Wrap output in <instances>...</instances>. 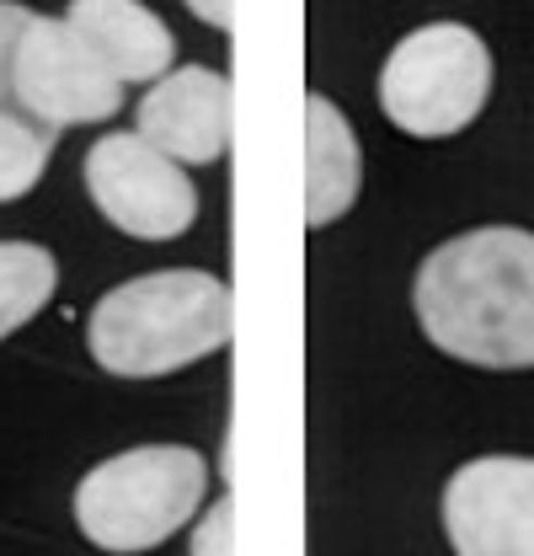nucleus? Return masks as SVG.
<instances>
[{
  "mask_svg": "<svg viewBox=\"0 0 534 556\" xmlns=\"http://www.w3.org/2000/svg\"><path fill=\"white\" fill-rule=\"evenodd\" d=\"M86 193L97 214L134 241H177L199 219V188L188 166L155 150L139 129L102 135L86 150Z\"/></svg>",
  "mask_w": 534,
  "mask_h": 556,
  "instance_id": "423d86ee",
  "label": "nucleus"
},
{
  "mask_svg": "<svg viewBox=\"0 0 534 556\" xmlns=\"http://www.w3.org/2000/svg\"><path fill=\"white\" fill-rule=\"evenodd\" d=\"M199 22H208L214 33H230L236 27V0H182Z\"/></svg>",
  "mask_w": 534,
  "mask_h": 556,
  "instance_id": "2eb2a0df",
  "label": "nucleus"
},
{
  "mask_svg": "<svg viewBox=\"0 0 534 556\" xmlns=\"http://www.w3.org/2000/svg\"><path fill=\"white\" fill-rule=\"evenodd\" d=\"M65 22L124 86H150L177 65V38L144 0H69Z\"/></svg>",
  "mask_w": 534,
  "mask_h": 556,
  "instance_id": "1a4fd4ad",
  "label": "nucleus"
},
{
  "mask_svg": "<svg viewBox=\"0 0 534 556\" xmlns=\"http://www.w3.org/2000/svg\"><path fill=\"white\" fill-rule=\"evenodd\" d=\"M60 289V263L38 241H0V343L22 332Z\"/></svg>",
  "mask_w": 534,
  "mask_h": 556,
  "instance_id": "9b49d317",
  "label": "nucleus"
},
{
  "mask_svg": "<svg viewBox=\"0 0 534 556\" xmlns=\"http://www.w3.org/2000/svg\"><path fill=\"white\" fill-rule=\"evenodd\" d=\"M193 556H236V497H214L193 525Z\"/></svg>",
  "mask_w": 534,
  "mask_h": 556,
  "instance_id": "ddd939ff",
  "label": "nucleus"
},
{
  "mask_svg": "<svg viewBox=\"0 0 534 556\" xmlns=\"http://www.w3.org/2000/svg\"><path fill=\"white\" fill-rule=\"evenodd\" d=\"M208 492V466L188 444H139L102 466H91L75 486V525L97 552H155L182 525H193Z\"/></svg>",
  "mask_w": 534,
  "mask_h": 556,
  "instance_id": "7ed1b4c3",
  "label": "nucleus"
},
{
  "mask_svg": "<svg viewBox=\"0 0 534 556\" xmlns=\"http://www.w3.org/2000/svg\"><path fill=\"white\" fill-rule=\"evenodd\" d=\"M455 556H534V455H475L444 482Z\"/></svg>",
  "mask_w": 534,
  "mask_h": 556,
  "instance_id": "0eeeda50",
  "label": "nucleus"
},
{
  "mask_svg": "<svg viewBox=\"0 0 534 556\" xmlns=\"http://www.w3.org/2000/svg\"><path fill=\"white\" fill-rule=\"evenodd\" d=\"M27 5L16 0H0V108H16V91H11V54H16V38L27 27Z\"/></svg>",
  "mask_w": 534,
  "mask_h": 556,
  "instance_id": "4468645a",
  "label": "nucleus"
},
{
  "mask_svg": "<svg viewBox=\"0 0 534 556\" xmlns=\"http://www.w3.org/2000/svg\"><path fill=\"white\" fill-rule=\"evenodd\" d=\"M11 91L16 108L54 135L80 124H107L124 108V80L97 60V49L65 16H43V11H33L16 38Z\"/></svg>",
  "mask_w": 534,
  "mask_h": 556,
  "instance_id": "39448f33",
  "label": "nucleus"
},
{
  "mask_svg": "<svg viewBox=\"0 0 534 556\" xmlns=\"http://www.w3.org/2000/svg\"><path fill=\"white\" fill-rule=\"evenodd\" d=\"M364 188V150L353 124L332 97H305V225L327 230L358 204Z\"/></svg>",
  "mask_w": 534,
  "mask_h": 556,
  "instance_id": "9d476101",
  "label": "nucleus"
},
{
  "mask_svg": "<svg viewBox=\"0 0 534 556\" xmlns=\"http://www.w3.org/2000/svg\"><path fill=\"white\" fill-rule=\"evenodd\" d=\"M422 338L470 369H534V230L449 236L411 278Z\"/></svg>",
  "mask_w": 534,
  "mask_h": 556,
  "instance_id": "f257e3e1",
  "label": "nucleus"
},
{
  "mask_svg": "<svg viewBox=\"0 0 534 556\" xmlns=\"http://www.w3.org/2000/svg\"><path fill=\"white\" fill-rule=\"evenodd\" d=\"M134 129L182 166L225 161L230 129H236L230 75L208 65H171L161 80L144 86V97L134 108Z\"/></svg>",
  "mask_w": 534,
  "mask_h": 556,
  "instance_id": "6e6552de",
  "label": "nucleus"
},
{
  "mask_svg": "<svg viewBox=\"0 0 534 556\" xmlns=\"http://www.w3.org/2000/svg\"><path fill=\"white\" fill-rule=\"evenodd\" d=\"M54 155V129L33 124L22 108H0V204L27 199Z\"/></svg>",
  "mask_w": 534,
  "mask_h": 556,
  "instance_id": "f8f14e48",
  "label": "nucleus"
},
{
  "mask_svg": "<svg viewBox=\"0 0 534 556\" xmlns=\"http://www.w3.org/2000/svg\"><path fill=\"white\" fill-rule=\"evenodd\" d=\"M492 97V49L466 22L406 33L380 65V108L411 139H449L481 118Z\"/></svg>",
  "mask_w": 534,
  "mask_h": 556,
  "instance_id": "20e7f679",
  "label": "nucleus"
},
{
  "mask_svg": "<svg viewBox=\"0 0 534 556\" xmlns=\"http://www.w3.org/2000/svg\"><path fill=\"white\" fill-rule=\"evenodd\" d=\"M236 294L203 268H161L124 278L91 305L86 348L118 380H161L230 343Z\"/></svg>",
  "mask_w": 534,
  "mask_h": 556,
  "instance_id": "f03ea898",
  "label": "nucleus"
}]
</instances>
